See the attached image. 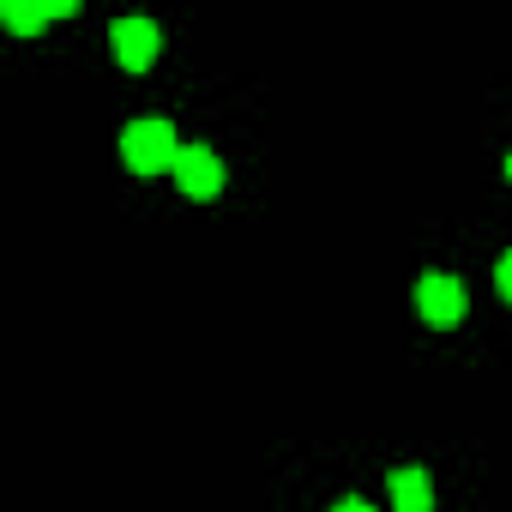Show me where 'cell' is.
<instances>
[{
	"label": "cell",
	"mask_w": 512,
	"mask_h": 512,
	"mask_svg": "<svg viewBox=\"0 0 512 512\" xmlns=\"http://www.w3.org/2000/svg\"><path fill=\"white\" fill-rule=\"evenodd\" d=\"M494 290H500V302H512V247L494 260Z\"/></svg>",
	"instance_id": "obj_7"
},
{
	"label": "cell",
	"mask_w": 512,
	"mask_h": 512,
	"mask_svg": "<svg viewBox=\"0 0 512 512\" xmlns=\"http://www.w3.org/2000/svg\"><path fill=\"white\" fill-rule=\"evenodd\" d=\"M506 181H512V151H506Z\"/></svg>",
	"instance_id": "obj_9"
},
{
	"label": "cell",
	"mask_w": 512,
	"mask_h": 512,
	"mask_svg": "<svg viewBox=\"0 0 512 512\" xmlns=\"http://www.w3.org/2000/svg\"><path fill=\"white\" fill-rule=\"evenodd\" d=\"M386 500H392V512H434V476L422 464H398L386 476Z\"/></svg>",
	"instance_id": "obj_6"
},
{
	"label": "cell",
	"mask_w": 512,
	"mask_h": 512,
	"mask_svg": "<svg viewBox=\"0 0 512 512\" xmlns=\"http://www.w3.org/2000/svg\"><path fill=\"white\" fill-rule=\"evenodd\" d=\"M175 157H181V133H175V121H163V115H139V121H127L121 127V163L133 169V175H175Z\"/></svg>",
	"instance_id": "obj_1"
},
{
	"label": "cell",
	"mask_w": 512,
	"mask_h": 512,
	"mask_svg": "<svg viewBox=\"0 0 512 512\" xmlns=\"http://www.w3.org/2000/svg\"><path fill=\"white\" fill-rule=\"evenodd\" d=\"M223 181H229V169H223V157H217L211 145H181V157H175V187H181L193 205H211V199L223 193Z\"/></svg>",
	"instance_id": "obj_3"
},
{
	"label": "cell",
	"mask_w": 512,
	"mask_h": 512,
	"mask_svg": "<svg viewBox=\"0 0 512 512\" xmlns=\"http://www.w3.org/2000/svg\"><path fill=\"white\" fill-rule=\"evenodd\" d=\"M332 512H380V506H374V500H362V494H344Z\"/></svg>",
	"instance_id": "obj_8"
},
{
	"label": "cell",
	"mask_w": 512,
	"mask_h": 512,
	"mask_svg": "<svg viewBox=\"0 0 512 512\" xmlns=\"http://www.w3.org/2000/svg\"><path fill=\"white\" fill-rule=\"evenodd\" d=\"M109 49H115V61H121L127 73H145V67L163 55V31H157V19L127 13V19L109 25Z\"/></svg>",
	"instance_id": "obj_4"
},
{
	"label": "cell",
	"mask_w": 512,
	"mask_h": 512,
	"mask_svg": "<svg viewBox=\"0 0 512 512\" xmlns=\"http://www.w3.org/2000/svg\"><path fill=\"white\" fill-rule=\"evenodd\" d=\"M416 314H422V326H434V332L464 326V314H470L464 278H452V272H422V278H416Z\"/></svg>",
	"instance_id": "obj_2"
},
{
	"label": "cell",
	"mask_w": 512,
	"mask_h": 512,
	"mask_svg": "<svg viewBox=\"0 0 512 512\" xmlns=\"http://www.w3.org/2000/svg\"><path fill=\"white\" fill-rule=\"evenodd\" d=\"M49 19H79V0H0V25L13 37H37Z\"/></svg>",
	"instance_id": "obj_5"
}]
</instances>
